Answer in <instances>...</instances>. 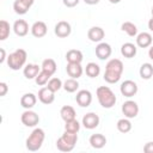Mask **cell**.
Here are the masks:
<instances>
[{"instance_id": "obj_1", "label": "cell", "mask_w": 153, "mask_h": 153, "mask_svg": "<svg viewBox=\"0 0 153 153\" xmlns=\"http://www.w3.org/2000/svg\"><path fill=\"white\" fill-rule=\"evenodd\" d=\"M123 62L120 59H111L108 61L105 66V72H104V80L108 84H116L120 81L122 73H123Z\"/></svg>"}, {"instance_id": "obj_2", "label": "cell", "mask_w": 153, "mask_h": 153, "mask_svg": "<svg viewBox=\"0 0 153 153\" xmlns=\"http://www.w3.org/2000/svg\"><path fill=\"white\" fill-rule=\"evenodd\" d=\"M96 96H97L99 104L105 109H111L117 102L115 93L108 86H99L96 91Z\"/></svg>"}, {"instance_id": "obj_3", "label": "cell", "mask_w": 153, "mask_h": 153, "mask_svg": "<svg viewBox=\"0 0 153 153\" xmlns=\"http://www.w3.org/2000/svg\"><path fill=\"white\" fill-rule=\"evenodd\" d=\"M44 139H45V133L42 128H35L31 134L29 135V137L26 139L25 141V146H26V149L30 151V152H36L38 151L43 142H44Z\"/></svg>"}, {"instance_id": "obj_4", "label": "cell", "mask_w": 153, "mask_h": 153, "mask_svg": "<svg viewBox=\"0 0 153 153\" xmlns=\"http://www.w3.org/2000/svg\"><path fill=\"white\" fill-rule=\"evenodd\" d=\"M76 141H78V134L65 130V133L56 140V147L61 152H71L74 149Z\"/></svg>"}, {"instance_id": "obj_5", "label": "cell", "mask_w": 153, "mask_h": 153, "mask_svg": "<svg viewBox=\"0 0 153 153\" xmlns=\"http://www.w3.org/2000/svg\"><path fill=\"white\" fill-rule=\"evenodd\" d=\"M26 57H27L26 51L22 48H18L7 56V66L12 71H18L25 66Z\"/></svg>"}, {"instance_id": "obj_6", "label": "cell", "mask_w": 153, "mask_h": 153, "mask_svg": "<svg viewBox=\"0 0 153 153\" xmlns=\"http://www.w3.org/2000/svg\"><path fill=\"white\" fill-rule=\"evenodd\" d=\"M20 121L25 127H36L39 122V116L35 111H32L31 109H26L22 114Z\"/></svg>"}, {"instance_id": "obj_7", "label": "cell", "mask_w": 153, "mask_h": 153, "mask_svg": "<svg viewBox=\"0 0 153 153\" xmlns=\"http://www.w3.org/2000/svg\"><path fill=\"white\" fill-rule=\"evenodd\" d=\"M122 114L127 118H135L139 114V105L134 100H127L122 104Z\"/></svg>"}, {"instance_id": "obj_8", "label": "cell", "mask_w": 153, "mask_h": 153, "mask_svg": "<svg viewBox=\"0 0 153 153\" xmlns=\"http://www.w3.org/2000/svg\"><path fill=\"white\" fill-rule=\"evenodd\" d=\"M120 91L122 96L130 98L137 93V84L133 80H124L120 86Z\"/></svg>"}, {"instance_id": "obj_9", "label": "cell", "mask_w": 153, "mask_h": 153, "mask_svg": "<svg viewBox=\"0 0 153 153\" xmlns=\"http://www.w3.org/2000/svg\"><path fill=\"white\" fill-rule=\"evenodd\" d=\"M54 32L57 37L60 38H66L71 35L72 32V26L66 20H60L56 25H55V29H54Z\"/></svg>"}, {"instance_id": "obj_10", "label": "cell", "mask_w": 153, "mask_h": 153, "mask_svg": "<svg viewBox=\"0 0 153 153\" xmlns=\"http://www.w3.org/2000/svg\"><path fill=\"white\" fill-rule=\"evenodd\" d=\"M94 53H96V56L99 59V60H106L110 57L111 53H112V49H111V45L109 43H105V42H99L94 49Z\"/></svg>"}, {"instance_id": "obj_11", "label": "cell", "mask_w": 153, "mask_h": 153, "mask_svg": "<svg viewBox=\"0 0 153 153\" xmlns=\"http://www.w3.org/2000/svg\"><path fill=\"white\" fill-rule=\"evenodd\" d=\"M75 102L81 108H87L92 103V93L88 90H80L75 96Z\"/></svg>"}, {"instance_id": "obj_12", "label": "cell", "mask_w": 153, "mask_h": 153, "mask_svg": "<svg viewBox=\"0 0 153 153\" xmlns=\"http://www.w3.org/2000/svg\"><path fill=\"white\" fill-rule=\"evenodd\" d=\"M99 121H100L99 116L96 112H87L86 115H84V117L81 120V124L86 129H94L98 127Z\"/></svg>"}, {"instance_id": "obj_13", "label": "cell", "mask_w": 153, "mask_h": 153, "mask_svg": "<svg viewBox=\"0 0 153 153\" xmlns=\"http://www.w3.org/2000/svg\"><path fill=\"white\" fill-rule=\"evenodd\" d=\"M35 0H14L13 2V10L17 14H25L30 10V7L33 5Z\"/></svg>"}, {"instance_id": "obj_14", "label": "cell", "mask_w": 153, "mask_h": 153, "mask_svg": "<svg viewBox=\"0 0 153 153\" xmlns=\"http://www.w3.org/2000/svg\"><path fill=\"white\" fill-rule=\"evenodd\" d=\"M30 30H31V33H32L33 37L42 38V37H44V36L47 35V32H48V26H47V24H45L44 22L38 20V22H35V23L32 24V26L30 27Z\"/></svg>"}, {"instance_id": "obj_15", "label": "cell", "mask_w": 153, "mask_h": 153, "mask_svg": "<svg viewBox=\"0 0 153 153\" xmlns=\"http://www.w3.org/2000/svg\"><path fill=\"white\" fill-rule=\"evenodd\" d=\"M38 99H39L41 103H43L45 105H49V104H51L55 100V92L49 90L47 86L42 87L38 91Z\"/></svg>"}, {"instance_id": "obj_16", "label": "cell", "mask_w": 153, "mask_h": 153, "mask_svg": "<svg viewBox=\"0 0 153 153\" xmlns=\"http://www.w3.org/2000/svg\"><path fill=\"white\" fill-rule=\"evenodd\" d=\"M104 36H105V32L100 26H92L87 31V37H88V39L91 42L99 43V42L103 41Z\"/></svg>"}, {"instance_id": "obj_17", "label": "cell", "mask_w": 153, "mask_h": 153, "mask_svg": "<svg viewBox=\"0 0 153 153\" xmlns=\"http://www.w3.org/2000/svg\"><path fill=\"white\" fill-rule=\"evenodd\" d=\"M13 31H14V33H16L17 36H19V37L26 36L27 32H29V24H27V22L24 20V19H18V20H16L14 24H13Z\"/></svg>"}, {"instance_id": "obj_18", "label": "cell", "mask_w": 153, "mask_h": 153, "mask_svg": "<svg viewBox=\"0 0 153 153\" xmlns=\"http://www.w3.org/2000/svg\"><path fill=\"white\" fill-rule=\"evenodd\" d=\"M152 35L149 32H140L136 35V45L139 48H148L152 45Z\"/></svg>"}, {"instance_id": "obj_19", "label": "cell", "mask_w": 153, "mask_h": 153, "mask_svg": "<svg viewBox=\"0 0 153 153\" xmlns=\"http://www.w3.org/2000/svg\"><path fill=\"white\" fill-rule=\"evenodd\" d=\"M66 72L67 74L73 78V79H79L81 75H82V67H81V63H67V67H66Z\"/></svg>"}, {"instance_id": "obj_20", "label": "cell", "mask_w": 153, "mask_h": 153, "mask_svg": "<svg viewBox=\"0 0 153 153\" xmlns=\"http://www.w3.org/2000/svg\"><path fill=\"white\" fill-rule=\"evenodd\" d=\"M41 71H42V68L38 65H36V63H29V65H26L24 67L23 74H24V76L26 79H35Z\"/></svg>"}, {"instance_id": "obj_21", "label": "cell", "mask_w": 153, "mask_h": 153, "mask_svg": "<svg viewBox=\"0 0 153 153\" xmlns=\"http://www.w3.org/2000/svg\"><path fill=\"white\" fill-rule=\"evenodd\" d=\"M90 145H91V147H93V148H96V149H100V148H103L104 146H105V143H106V137L103 135V134H92L91 136H90Z\"/></svg>"}, {"instance_id": "obj_22", "label": "cell", "mask_w": 153, "mask_h": 153, "mask_svg": "<svg viewBox=\"0 0 153 153\" xmlns=\"http://www.w3.org/2000/svg\"><path fill=\"white\" fill-rule=\"evenodd\" d=\"M136 51H137V48L134 43H130V42H127V43H123L122 47H121V54L122 56L127 57V59H131L136 55Z\"/></svg>"}, {"instance_id": "obj_23", "label": "cell", "mask_w": 153, "mask_h": 153, "mask_svg": "<svg viewBox=\"0 0 153 153\" xmlns=\"http://www.w3.org/2000/svg\"><path fill=\"white\" fill-rule=\"evenodd\" d=\"M36 102H37V97L31 92L23 94L20 98V105L24 109H32L36 105Z\"/></svg>"}, {"instance_id": "obj_24", "label": "cell", "mask_w": 153, "mask_h": 153, "mask_svg": "<svg viewBox=\"0 0 153 153\" xmlns=\"http://www.w3.org/2000/svg\"><path fill=\"white\" fill-rule=\"evenodd\" d=\"M82 53L78 49H71L66 53V60L69 63H81L82 62Z\"/></svg>"}, {"instance_id": "obj_25", "label": "cell", "mask_w": 153, "mask_h": 153, "mask_svg": "<svg viewBox=\"0 0 153 153\" xmlns=\"http://www.w3.org/2000/svg\"><path fill=\"white\" fill-rule=\"evenodd\" d=\"M60 115H61V118L67 122V121H71V120H74L75 118V110L73 106L71 105H63L60 110Z\"/></svg>"}, {"instance_id": "obj_26", "label": "cell", "mask_w": 153, "mask_h": 153, "mask_svg": "<svg viewBox=\"0 0 153 153\" xmlns=\"http://www.w3.org/2000/svg\"><path fill=\"white\" fill-rule=\"evenodd\" d=\"M41 68H42V71H44L45 73H48L49 75L53 76V74L57 69V66H56L55 60H53V59H45V60H43Z\"/></svg>"}, {"instance_id": "obj_27", "label": "cell", "mask_w": 153, "mask_h": 153, "mask_svg": "<svg viewBox=\"0 0 153 153\" xmlns=\"http://www.w3.org/2000/svg\"><path fill=\"white\" fill-rule=\"evenodd\" d=\"M139 74L142 79L145 80H148L152 78L153 75V65L149 63V62H146V63H142L140 69H139Z\"/></svg>"}, {"instance_id": "obj_28", "label": "cell", "mask_w": 153, "mask_h": 153, "mask_svg": "<svg viewBox=\"0 0 153 153\" xmlns=\"http://www.w3.org/2000/svg\"><path fill=\"white\" fill-rule=\"evenodd\" d=\"M116 127H117V130H118L120 133H123V134L129 133V131L131 130V128H133L131 122H130L129 118H127V117L120 118V120L117 121V123H116Z\"/></svg>"}, {"instance_id": "obj_29", "label": "cell", "mask_w": 153, "mask_h": 153, "mask_svg": "<svg viewBox=\"0 0 153 153\" xmlns=\"http://www.w3.org/2000/svg\"><path fill=\"white\" fill-rule=\"evenodd\" d=\"M85 73L90 78H96L100 73V67L96 62H88L86 65V67H85Z\"/></svg>"}, {"instance_id": "obj_30", "label": "cell", "mask_w": 153, "mask_h": 153, "mask_svg": "<svg viewBox=\"0 0 153 153\" xmlns=\"http://www.w3.org/2000/svg\"><path fill=\"white\" fill-rule=\"evenodd\" d=\"M121 29H122V31H124L130 37H136V35H137V27L131 22H124L121 25Z\"/></svg>"}, {"instance_id": "obj_31", "label": "cell", "mask_w": 153, "mask_h": 153, "mask_svg": "<svg viewBox=\"0 0 153 153\" xmlns=\"http://www.w3.org/2000/svg\"><path fill=\"white\" fill-rule=\"evenodd\" d=\"M66 92H69V93H73L75 92L78 88H79V82H78V79H73V78H69L67 79L65 82H63V86Z\"/></svg>"}, {"instance_id": "obj_32", "label": "cell", "mask_w": 153, "mask_h": 153, "mask_svg": "<svg viewBox=\"0 0 153 153\" xmlns=\"http://www.w3.org/2000/svg\"><path fill=\"white\" fill-rule=\"evenodd\" d=\"M10 32H11L10 23L6 22L5 19L0 20V41H5L10 36Z\"/></svg>"}, {"instance_id": "obj_33", "label": "cell", "mask_w": 153, "mask_h": 153, "mask_svg": "<svg viewBox=\"0 0 153 153\" xmlns=\"http://www.w3.org/2000/svg\"><path fill=\"white\" fill-rule=\"evenodd\" d=\"M65 130L66 131H69V133H75L78 134V131L80 130V123L74 118V120H71V121H67L65 122Z\"/></svg>"}, {"instance_id": "obj_34", "label": "cell", "mask_w": 153, "mask_h": 153, "mask_svg": "<svg viewBox=\"0 0 153 153\" xmlns=\"http://www.w3.org/2000/svg\"><path fill=\"white\" fill-rule=\"evenodd\" d=\"M62 86H63V82L59 78H50V80L47 84V87L49 90H51L53 92H57Z\"/></svg>"}, {"instance_id": "obj_35", "label": "cell", "mask_w": 153, "mask_h": 153, "mask_svg": "<svg viewBox=\"0 0 153 153\" xmlns=\"http://www.w3.org/2000/svg\"><path fill=\"white\" fill-rule=\"evenodd\" d=\"M50 78H51V75H49V74L45 73L44 71H41V72L38 73V75L35 78V81H36V84H37L38 86H44V85L48 84V81L50 80Z\"/></svg>"}, {"instance_id": "obj_36", "label": "cell", "mask_w": 153, "mask_h": 153, "mask_svg": "<svg viewBox=\"0 0 153 153\" xmlns=\"http://www.w3.org/2000/svg\"><path fill=\"white\" fill-rule=\"evenodd\" d=\"M79 1H80V0H62L63 5H65L66 7H69V8L75 7V6L79 4Z\"/></svg>"}, {"instance_id": "obj_37", "label": "cell", "mask_w": 153, "mask_h": 153, "mask_svg": "<svg viewBox=\"0 0 153 153\" xmlns=\"http://www.w3.org/2000/svg\"><path fill=\"white\" fill-rule=\"evenodd\" d=\"M7 91H8L7 84H6V82H4V81H1V82H0V96H1V97L6 96Z\"/></svg>"}, {"instance_id": "obj_38", "label": "cell", "mask_w": 153, "mask_h": 153, "mask_svg": "<svg viewBox=\"0 0 153 153\" xmlns=\"http://www.w3.org/2000/svg\"><path fill=\"white\" fill-rule=\"evenodd\" d=\"M143 152L145 153H153V141H149L143 146Z\"/></svg>"}, {"instance_id": "obj_39", "label": "cell", "mask_w": 153, "mask_h": 153, "mask_svg": "<svg viewBox=\"0 0 153 153\" xmlns=\"http://www.w3.org/2000/svg\"><path fill=\"white\" fill-rule=\"evenodd\" d=\"M0 53H1V57H0V63H4V62H5V60L7 59V57H6V53H5V49H4V48H1V49H0Z\"/></svg>"}, {"instance_id": "obj_40", "label": "cell", "mask_w": 153, "mask_h": 153, "mask_svg": "<svg viewBox=\"0 0 153 153\" xmlns=\"http://www.w3.org/2000/svg\"><path fill=\"white\" fill-rule=\"evenodd\" d=\"M99 1L100 0H84V2L87 4V5H97Z\"/></svg>"}, {"instance_id": "obj_41", "label": "cell", "mask_w": 153, "mask_h": 153, "mask_svg": "<svg viewBox=\"0 0 153 153\" xmlns=\"http://www.w3.org/2000/svg\"><path fill=\"white\" fill-rule=\"evenodd\" d=\"M148 29H149V30L153 32V17H152V18L148 20Z\"/></svg>"}, {"instance_id": "obj_42", "label": "cell", "mask_w": 153, "mask_h": 153, "mask_svg": "<svg viewBox=\"0 0 153 153\" xmlns=\"http://www.w3.org/2000/svg\"><path fill=\"white\" fill-rule=\"evenodd\" d=\"M148 56H149L151 60H153V45H151L149 49H148Z\"/></svg>"}, {"instance_id": "obj_43", "label": "cell", "mask_w": 153, "mask_h": 153, "mask_svg": "<svg viewBox=\"0 0 153 153\" xmlns=\"http://www.w3.org/2000/svg\"><path fill=\"white\" fill-rule=\"evenodd\" d=\"M121 0H109V2H111V4H118Z\"/></svg>"}, {"instance_id": "obj_44", "label": "cell", "mask_w": 153, "mask_h": 153, "mask_svg": "<svg viewBox=\"0 0 153 153\" xmlns=\"http://www.w3.org/2000/svg\"><path fill=\"white\" fill-rule=\"evenodd\" d=\"M151 13H152V17H153V6H152V10H151Z\"/></svg>"}]
</instances>
